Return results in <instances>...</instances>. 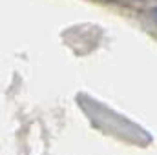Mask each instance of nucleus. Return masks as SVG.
I'll list each match as a JSON object with an SVG mask.
<instances>
[{
	"label": "nucleus",
	"mask_w": 157,
	"mask_h": 155,
	"mask_svg": "<svg viewBox=\"0 0 157 155\" xmlns=\"http://www.w3.org/2000/svg\"><path fill=\"white\" fill-rule=\"evenodd\" d=\"M152 15H154V18L157 20V7H152Z\"/></svg>",
	"instance_id": "1"
}]
</instances>
